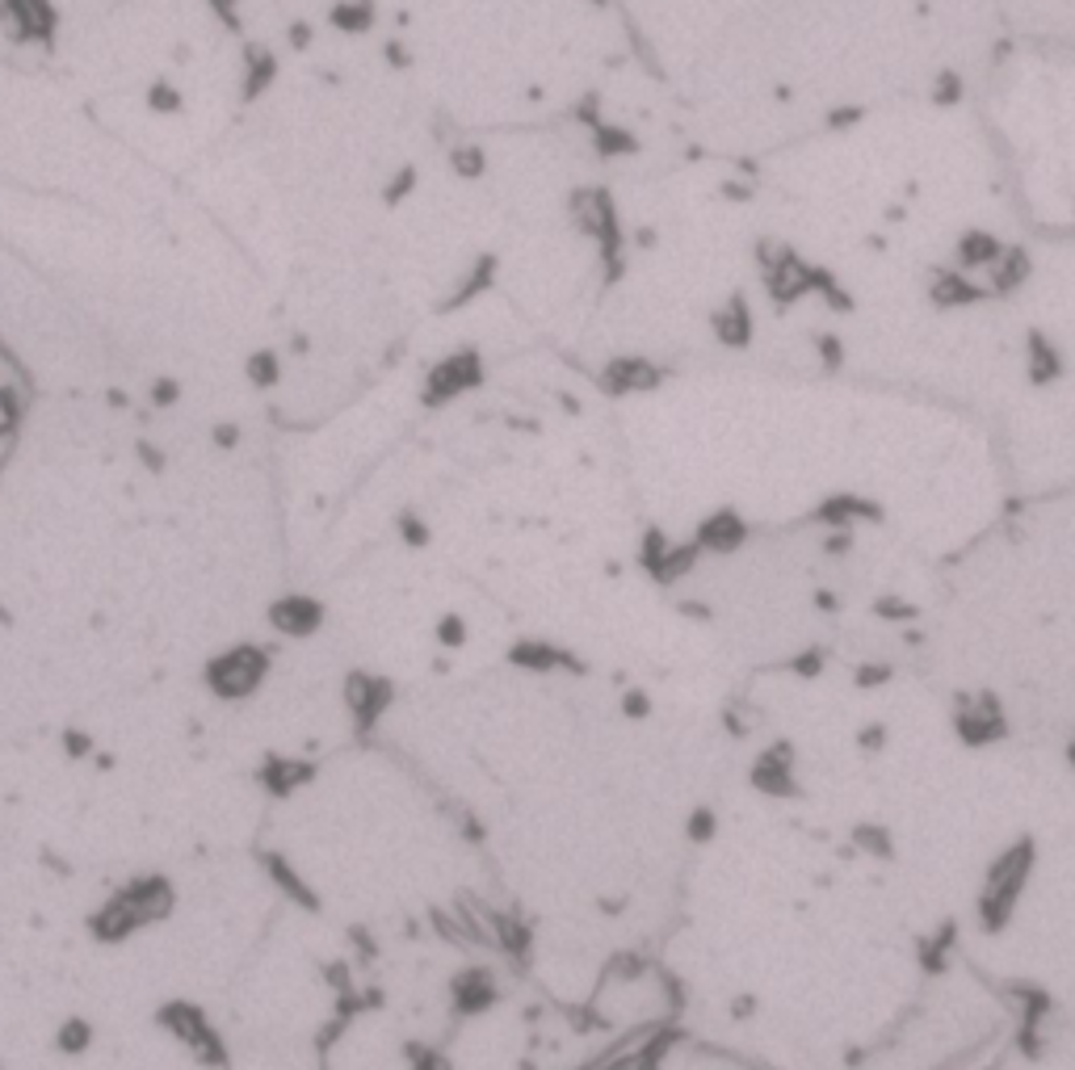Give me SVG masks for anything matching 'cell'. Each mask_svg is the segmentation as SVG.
<instances>
[{
    "mask_svg": "<svg viewBox=\"0 0 1075 1070\" xmlns=\"http://www.w3.org/2000/svg\"><path fill=\"white\" fill-rule=\"evenodd\" d=\"M151 395H156V404L160 407H169L176 399V386L173 382H156V391H151Z\"/></svg>",
    "mask_w": 1075,
    "mask_h": 1070,
    "instance_id": "obj_39",
    "label": "cell"
},
{
    "mask_svg": "<svg viewBox=\"0 0 1075 1070\" xmlns=\"http://www.w3.org/2000/svg\"><path fill=\"white\" fill-rule=\"evenodd\" d=\"M459 1004H463V1012H484L488 1004L496 999V991H492V983L484 979V970H471L466 979H459Z\"/></svg>",
    "mask_w": 1075,
    "mask_h": 1070,
    "instance_id": "obj_18",
    "label": "cell"
},
{
    "mask_svg": "<svg viewBox=\"0 0 1075 1070\" xmlns=\"http://www.w3.org/2000/svg\"><path fill=\"white\" fill-rule=\"evenodd\" d=\"M597 4H606V0H597Z\"/></svg>",
    "mask_w": 1075,
    "mask_h": 1070,
    "instance_id": "obj_47",
    "label": "cell"
},
{
    "mask_svg": "<svg viewBox=\"0 0 1075 1070\" xmlns=\"http://www.w3.org/2000/svg\"><path fill=\"white\" fill-rule=\"evenodd\" d=\"M714 823H719V819H714V810H710V807H698V810H694V814H689V823H685V832H689V839H694V844H706V839L714 836Z\"/></svg>",
    "mask_w": 1075,
    "mask_h": 1070,
    "instance_id": "obj_27",
    "label": "cell"
},
{
    "mask_svg": "<svg viewBox=\"0 0 1075 1070\" xmlns=\"http://www.w3.org/2000/svg\"><path fill=\"white\" fill-rule=\"evenodd\" d=\"M273 67H278V63H273L269 51H253V56H248V85H244V93L257 97V93L273 81Z\"/></svg>",
    "mask_w": 1075,
    "mask_h": 1070,
    "instance_id": "obj_23",
    "label": "cell"
},
{
    "mask_svg": "<svg viewBox=\"0 0 1075 1070\" xmlns=\"http://www.w3.org/2000/svg\"><path fill=\"white\" fill-rule=\"evenodd\" d=\"M9 425H13V404H9L4 395H0V433H4Z\"/></svg>",
    "mask_w": 1075,
    "mask_h": 1070,
    "instance_id": "obj_44",
    "label": "cell"
},
{
    "mask_svg": "<svg viewBox=\"0 0 1075 1070\" xmlns=\"http://www.w3.org/2000/svg\"><path fill=\"white\" fill-rule=\"evenodd\" d=\"M815 353H819L823 370H832V374L844 366V345H841V336H836V332H819V336H815Z\"/></svg>",
    "mask_w": 1075,
    "mask_h": 1070,
    "instance_id": "obj_24",
    "label": "cell"
},
{
    "mask_svg": "<svg viewBox=\"0 0 1075 1070\" xmlns=\"http://www.w3.org/2000/svg\"><path fill=\"white\" fill-rule=\"evenodd\" d=\"M248 378L257 382V386H269V382H278V357L261 348V353H253L248 357Z\"/></svg>",
    "mask_w": 1075,
    "mask_h": 1070,
    "instance_id": "obj_26",
    "label": "cell"
},
{
    "mask_svg": "<svg viewBox=\"0 0 1075 1070\" xmlns=\"http://www.w3.org/2000/svg\"><path fill=\"white\" fill-rule=\"evenodd\" d=\"M1067 755H1072V764H1075V743H1072V752H1067Z\"/></svg>",
    "mask_w": 1075,
    "mask_h": 1070,
    "instance_id": "obj_46",
    "label": "cell"
},
{
    "mask_svg": "<svg viewBox=\"0 0 1075 1070\" xmlns=\"http://www.w3.org/2000/svg\"><path fill=\"white\" fill-rule=\"evenodd\" d=\"M1063 348L1050 341L1047 332H1025V378L1034 382V386H1050V382H1059L1063 378Z\"/></svg>",
    "mask_w": 1075,
    "mask_h": 1070,
    "instance_id": "obj_9",
    "label": "cell"
},
{
    "mask_svg": "<svg viewBox=\"0 0 1075 1070\" xmlns=\"http://www.w3.org/2000/svg\"><path fill=\"white\" fill-rule=\"evenodd\" d=\"M853 839H857V848H866V852L882 857V861L891 857V839H887V832H878V827H857Z\"/></svg>",
    "mask_w": 1075,
    "mask_h": 1070,
    "instance_id": "obj_28",
    "label": "cell"
},
{
    "mask_svg": "<svg viewBox=\"0 0 1075 1070\" xmlns=\"http://www.w3.org/2000/svg\"><path fill=\"white\" fill-rule=\"evenodd\" d=\"M874 608H878L882 617H916V608H912V605H903V601H878V605H874Z\"/></svg>",
    "mask_w": 1075,
    "mask_h": 1070,
    "instance_id": "obj_37",
    "label": "cell"
},
{
    "mask_svg": "<svg viewBox=\"0 0 1075 1070\" xmlns=\"http://www.w3.org/2000/svg\"><path fill=\"white\" fill-rule=\"evenodd\" d=\"M412 189H416V169H400V173L391 176V185L382 189V198L395 206V202H404Z\"/></svg>",
    "mask_w": 1075,
    "mask_h": 1070,
    "instance_id": "obj_30",
    "label": "cell"
},
{
    "mask_svg": "<svg viewBox=\"0 0 1075 1070\" xmlns=\"http://www.w3.org/2000/svg\"><path fill=\"white\" fill-rule=\"evenodd\" d=\"M273 622L282 630H291V635H307L320 622V605L316 601H282V605L273 608Z\"/></svg>",
    "mask_w": 1075,
    "mask_h": 1070,
    "instance_id": "obj_17",
    "label": "cell"
},
{
    "mask_svg": "<svg viewBox=\"0 0 1075 1070\" xmlns=\"http://www.w3.org/2000/svg\"><path fill=\"white\" fill-rule=\"evenodd\" d=\"M723 194L726 198H753V189H748V185H735V181H726Z\"/></svg>",
    "mask_w": 1075,
    "mask_h": 1070,
    "instance_id": "obj_43",
    "label": "cell"
},
{
    "mask_svg": "<svg viewBox=\"0 0 1075 1070\" xmlns=\"http://www.w3.org/2000/svg\"><path fill=\"white\" fill-rule=\"evenodd\" d=\"M400 529H404L407 546H425L429 542V529H425V521H416V517H400Z\"/></svg>",
    "mask_w": 1075,
    "mask_h": 1070,
    "instance_id": "obj_34",
    "label": "cell"
},
{
    "mask_svg": "<svg viewBox=\"0 0 1075 1070\" xmlns=\"http://www.w3.org/2000/svg\"><path fill=\"white\" fill-rule=\"evenodd\" d=\"M815 605H819V608H828V613H832V608H836V597H832V592H819V597H815Z\"/></svg>",
    "mask_w": 1075,
    "mask_h": 1070,
    "instance_id": "obj_45",
    "label": "cell"
},
{
    "mask_svg": "<svg viewBox=\"0 0 1075 1070\" xmlns=\"http://www.w3.org/2000/svg\"><path fill=\"white\" fill-rule=\"evenodd\" d=\"M929 298L932 307H941V311H950V307H975V303L988 298V286H979L962 269H932Z\"/></svg>",
    "mask_w": 1075,
    "mask_h": 1070,
    "instance_id": "obj_7",
    "label": "cell"
},
{
    "mask_svg": "<svg viewBox=\"0 0 1075 1070\" xmlns=\"http://www.w3.org/2000/svg\"><path fill=\"white\" fill-rule=\"evenodd\" d=\"M1029 877V844H1017L1000 857V865L988 873V895L979 902V915H984V927L988 932H1000L1013 915V902H1017L1021 886Z\"/></svg>",
    "mask_w": 1075,
    "mask_h": 1070,
    "instance_id": "obj_2",
    "label": "cell"
},
{
    "mask_svg": "<svg viewBox=\"0 0 1075 1070\" xmlns=\"http://www.w3.org/2000/svg\"><path fill=\"white\" fill-rule=\"evenodd\" d=\"M311 42V29L307 26H291V47H307Z\"/></svg>",
    "mask_w": 1075,
    "mask_h": 1070,
    "instance_id": "obj_42",
    "label": "cell"
},
{
    "mask_svg": "<svg viewBox=\"0 0 1075 1070\" xmlns=\"http://www.w3.org/2000/svg\"><path fill=\"white\" fill-rule=\"evenodd\" d=\"M437 638L445 642V647H463L466 642V622L459 613H445L441 622H437Z\"/></svg>",
    "mask_w": 1075,
    "mask_h": 1070,
    "instance_id": "obj_29",
    "label": "cell"
},
{
    "mask_svg": "<svg viewBox=\"0 0 1075 1070\" xmlns=\"http://www.w3.org/2000/svg\"><path fill=\"white\" fill-rule=\"evenodd\" d=\"M848 546H853V538H848V533H832V538L823 542V550H828V554H844Z\"/></svg>",
    "mask_w": 1075,
    "mask_h": 1070,
    "instance_id": "obj_40",
    "label": "cell"
},
{
    "mask_svg": "<svg viewBox=\"0 0 1075 1070\" xmlns=\"http://www.w3.org/2000/svg\"><path fill=\"white\" fill-rule=\"evenodd\" d=\"M954 730H958L962 743L970 748H984V743H1000L1009 735L1004 726V714H1000V701L995 697H984V705H962L954 714Z\"/></svg>",
    "mask_w": 1075,
    "mask_h": 1070,
    "instance_id": "obj_5",
    "label": "cell"
},
{
    "mask_svg": "<svg viewBox=\"0 0 1075 1070\" xmlns=\"http://www.w3.org/2000/svg\"><path fill=\"white\" fill-rule=\"evenodd\" d=\"M790 764H794V752H790L785 743H778L773 752H765L753 764V785L760 794H769V798H794V794H798V782H794Z\"/></svg>",
    "mask_w": 1075,
    "mask_h": 1070,
    "instance_id": "obj_8",
    "label": "cell"
},
{
    "mask_svg": "<svg viewBox=\"0 0 1075 1070\" xmlns=\"http://www.w3.org/2000/svg\"><path fill=\"white\" fill-rule=\"evenodd\" d=\"M1029 269H1034V261H1029V253H1025V248H1004V253H1000V261L991 265L988 294H995V298L1017 294V290L1029 282Z\"/></svg>",
    "mask_w": 1075,
    "mask_h": 1070,
    "instance_id": "obj_11",
    "label": "cell"
},
{
    "mask_svg": "<svg viewBox=\"0 0 1075 1070\" xmlns=\"http://www.w3.org/2000/svg\"><path fill=\"white\" fill-rule=\"evenodd\" d=\"M332 26H341L345 34H362V29L375 26V4L370 0H341L332 9Z\"/></svg>",
    "mask_w": 1075,
    "mask_h": 1070,
    "instance_id": "obj_19",
    "label": "cell"
},
{
    "mask_svg": "<svg viewBox=\"0 0 1075 1070\" xmlns=\"http://www.w3.org/2000/svg\"><path fill=\"white\" fill-rule=\"evenodd\" d=\"M694 542H698V550H710V554H735V550L748 542V525H744V517L735 508H714L698 525Z\"/></svg>",
    "mask_w": 1075,
    "mask_h": 1070,
    "instance_id": "obj_6",
    "label": "cell"
},
{
    "mask_svg": "<svg viewBox=\"0 0 1075 1070\" xmlns=\"http://www.w3.org/2000/svg\"><path fill=\"white\" fill-rule=\"evenodd\" d=\"M147 106H151L156 114H176V110H181V93H176L169 81H156V85L147 88Z\"/></svg>",
    "mask_w": 1075,
    "mask_h": 1070,
    "instance_id": "obj_25",
    "label": "cell"
},
{
    "mask_svg": "<svg viewBox=\"0 0 1075 1070\" xmlns=\"http://www.w3.org/2000/svg\"><path fill=\"white\" fill-rule=\"evenodd\" d=\"M966 85H962V76L954 67H941L937 72V81H932V106H958Z\"/></svg>",
    "mask_w": 1075,
    "mask_h": 1070,
    "instance_id": "obj_22",
    "label": "cell"
},
{
    "mask_svg": "<svg viewBox=\"0 0 1075 1070\" xmlns=\"http://www.w3.org/2000/svg\"><path fill=\"white\" fill-rule=\"evenodd\" d=\"M576 122H584V126H601V97H584L581 106H576Z\"/></svg>",
    "mask_w": 1075,
    "mask_h": 1070,
    "instance_id": "obj_33",
    "label": "cell"
},
{
    "mask_svg": "<svg viewBox=\"0 0 1075 1070\" xmlns=\"http://www.w3.org/2000/svg\"><path fill=\"white\" fill-rule=\"evenodd\" d=\"M387 59H391L395 67H407V51L400 47V42H387Z\"/></svg>",
    "mask_w": 1075,
    "mask_h": 1070,
    "instance_id": "obj_41",
    "label": "cell"
},
{
    "mask_svg": "<svg viewBox=\"0 0 1075 1070\" xmlns=\"http://www.w3.org/2000/svg\"><path fill=\"white\" fill-rule=\"evenodd\" d=\"M572 210H576L584 232L597 239V253H601V261H606V286H613V282L626 273V261H622L626 235H622L618 206H613V198L606 189H581V194L572 198Z\"/></svg>",
    "mask_w": 1075,
    "mask_h": 1070,
    "instance_id": "obj_1",
    "label": "cell"
},
{
    "mask_svg": "<svg viewBox=\"0 0 1075 1070\" xmlns=\"http://www.w3.org/2000/svg\"><path fill=\"white\" fill-rule=\"evenodd\" d=\"M862 118H866L862 106H844V110H832V114H828V126H832V131H848V126H857Z\"/></svg>",
    "mask_w": 1075,
    "mask_h": 1070,
    "instance_id": "obj_31",
    "label": "cell"
},
{
    "mask_svg": "<svg viewBox=\"0 0 1075 1070\" xmlns=\"http://www.w3.org/2000/svg\"><path fill=\"white\" fill-rule=\"evenodd\" d=\"M484 357L475 353V348H454L450 357H441L429 378H425V404L429 407H441L450 404V399H459L466 391H475V386H484Z\"/></svg>",
    "mask_w": 1075,
    "mask_h": 1070,
    "instance_id": "obj_3",
    "label": "cell"
},
{
    "mask_svg": "<svg viewBox=\"0 0 1075 1070\" xmlns=\"http://www.w3.org/2000/svg\"><path fill=\"white\" fill-rule=\"evenodd\" d=\"M823 664H828V655H823L819 647H811L807 655H798V660H794V667H798V676H815V672H823Z\"/></svg>",
    "mask_w": 1075,
    "mask_h": 1070,
    "instance_id": "obj_32",
    "label": "cell"
},
{
    "mask_svg": "<svg viewBox=\"0 0 1075 1070\" xmlns=\"http://www.w3.org/2000/svg\"><path fill=\"white\" fill-rule=\"evenodd\" d=\"M887 680H891V672H887V667H862V672H857V685H862V689L887 685Z\"/></svg>",
    "mask_w": 1075,
    "mask_h": 1070,
    "instance_id": "obj_36",
    "label": "cell"
},
{
    "mask_svg": "<svg viewBox=\"0 0 1075 1070\" xmlns=\"http://www.w3.org/2000/svg\"><path fill=\"white\" fill-rule=\"evenodd\" d=\"M450 169L459 176H466V181H475V176L488 173V151L479 144H459L450 151Z\"/></svg>",
    "mask_w": 1075,
    "mask_h": 1070,
    "instance_id": "obj_20",
    "label": "cell"
},
{
    "mask_svg": "<svg viewBox=\"0 0 1075 1070\" xmlns=\"http://www.w3.org/2000/svg\"><path fill=\"white\" fill-rule=\"evenodd\" d=\"M509 660L513 664H522V667H534V672H551V667H559V664H567V667H581L567 651H559V647H551V642H517L513 651H509Z\"/></svg>",
    "mask_w": 1075,
    "mask_h": 1070,
    "instance_id": "obj_14",
    "label": "cell"
},
{
    "mask_svg": "<svg viewBox=\"0 0 1075 1070\" xmlns=\"http://www.w3.org/2000/svg\"><path fill=\"white\" fill-rule=\"evenodd\" d=\"M664 554H669V538H664L660 529H647V533H643L639 563H643V571H647L651 579L660 576V567H664Z\"/></svg>",
    "mask_w": 1075,
    "mask_h": 1070,
    "instance_id": "obj_21",
    "label": "cell"
},
{
    "mask_svg": "<svg viewBox=\"0 0 1075 1070\" xmlns=\"http://www.w3.org/2000/svg\"><path fill=\"white\" fill-rule=\"evenodd\" d=\"M492 282H496V257H479V261L466 269L463 286H459L454 294H450V298H445V303H441V311H450V307H466L471 298H479L484 290H492Z\"/></svg>",
    "mask_w": 1075,
    "mask_h": 1070,
    "instance_id": "obj_15",
    "label": "cell"
},
{
    "mask_svg": "<svg viewBox=\"0 0 1075 1070\" xmlns=\"http://www.w3.org/2000/svg\"><path fill=\"white\" fill-rule=\"evenodd\" d=\"M664 382V370L660 366H651V361H643V357H613L601 366V374H597V386L606 391V395H639V391H656Z\"/></svg>",
    "mask_w": 1075,
    "mask_h": 1070,
    "instance_id": "obj_4",
    "label": "cell"
},
{
    "mask_svg": "<svg viewBox=\"0 0 1075 1070\" xmlns=\"http://www.w3.org/2000/svg\"><path fill=\"white\" fill-rule=\"evenodd\" d=\"M882 735H887L882 726H870V730H862L857 739H862V748H866V752H878V748H882Z\"/></svg>",
    "mask_w": 1075,
    "mask_h": 1070,
    "instance_id": "obj_38",
    "label": "cell"
},
{
    "mask_svg": "<svg viewBox=\"0 0 1075 1070\" xmlns=\"http://www.w3.org/2000/svg\"><path fill=\"white\" fill-rule=\"evenodd\" d=\"M593 151L606 156V160H618V156H635L639 151V139L626 131V126H593Z\"/></svg>",
    "mask_w": 1075,
    "mask_h": 1070,
    "instance_id": "obj_16",
    "label": "cell"
},
{
    "mask_svg": "<svg viewBox=\"0 0 1075 1070\" xmlns=\"http://www.w3.org/2000/svg\"><path fill=\"white\" fill-rule=\"evenodd\" d=\"M710 328H714V336H719L726 348H748V341H753V332H756L748 298H744V294H731L723 307L710 316Z\"/></svg>",
    "mask_w": 1075,
    "mask_h": 1070,
    "instance_id": "obj_10",
    "label": "cell"
},
{
    "mask_svg": "<svg viewBox=\"0 0 1075 1070\" xmlns=\"http://www.w3.org/2000/svg\"><path fill=\"white\" fill-rule=\"evenodd\" d=\"M1000 253H1004V244L991 232H962L958 244H954V257H958L962 269H991L1000 261Z\"/></svg>",
    "mask_w": 1075,
    "mask_h": 1070,
    "instance_id": "obj_13",
    "label": "cell"
},
{
    "mask_svg": "<svg viewBox=\"0 0 1075 1070\" xmlns=\"http://www.w3.org/2000/svg\"><path fill=\"white\" fill-rule=\"evenodd\" d=\"M815 521L823 525H848V521H882V508L874 500H862V495H832L823 500L819 508L811 513Z\"/></svg>",
    "mask_w": 1075,
    "mask_h": 1070,
    "instance_id": "obj_12",
    "label": "cell"
},
{
    "mask_svg": "<svg viewBox=\"0 0 1075 1070\" xmlns=\"http://www.w3.org/2000/svg\"><path fill=\"white\" fill-rule=\"evenodd\" d=\"M622 714H626V718H647L651 705H647V697L643 693H626L622 697Z\"/></svg>",
    "mask_w": 1075,
    "mask_h": 1070,
    "instance_id": "obj_35",
    "label": "cell"
}]
</instances>
